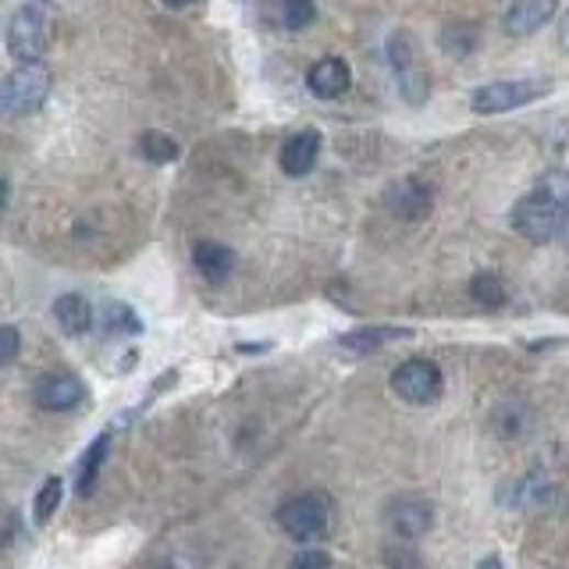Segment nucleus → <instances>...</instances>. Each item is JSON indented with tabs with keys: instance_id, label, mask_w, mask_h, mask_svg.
<instances>
[{
	"instance_id": "obj_1",
	"label": "nucleus",
	"mask_w": 569,
	"mask_h": 569,
	"mask_svg": "<svg viewBox=\"0 0 569 569\" xmlns=\"http://www.w3.org/2000/svg\"><path fill=\"white\" fill-rule=\"evenodd\" d=\"M566 203H569V175L551 171L542 178V186L527 192L513 207V228L520 238H527L534 246L551 243L562 224H566Z\"/></svg>"
},
{
	"instance_id": "obj_2",
	"label": "nucleus",
	"mask_w": 569,
	"mask_h": 569,
	"mask_svg": "<svg viewBox=\"0 0 569 569\" xmlns=\"http://www.w3.org/2000/svg\"><path fill=\"white\" fill-rule=\"evenodd\" d=\"M57 25V8L51 0H29L8 22V40L4 47L14 62H40L43 51L51 47Z\"/></svg>"
},
{
	"instance_id": "obj_3",
	"label": "nucleus",
	"mask_w": 569,
	"mask_h": 569,
	"mask_svg": "<svg viewBox=\"0 0 569 569\" xmlns=\"http://www.w3.org/2000/svg\"><path fill=\"white\" fill-rule=\"evenodd\" d=\"M54 75L47 65L40 62H19V68L4 75V86H0V108L8 118H29L36 114L51 97Z\"/></svg>"
},
{
	"instance_id": "obj_4",
	"label": "nucleus",
	"mask_w": 569,
	"mask_h": 569,
	"mask_svg": "<svg viewBox=\"0 0 569 569\" xmlns=\"http://www.w3.org/2000/svg\"><path fill=\"white\" fill-rule=\"evenodd\" d=\"M327 523H332V502H327V495H321V491H313V495H295L278 509V527L299 545L321 542Z\"/></svg>"
},
{
	"instance_id": "obj_5",
	"label": "nucleus",
	"mask_w": 569,
	"mask_h": 569,
	"mask_svg": "<svg viewBox=\"0 0 569 569\" xmlns=\"http://www.w3.org/2000/svg\"><path fill=\"white\" fill-rule=\"evenodd\" d=\"M392 392L402 402H410V406H431V402L442 399L445 378H442L438 364L413 356V359H406V364H399V370L392 373Z\"/></svg>"
},
{
	"instance_id": "obj_6",
	"label": "nucleus",
	"mask_w": 569,
	"mask_h": 569,
	"mask_svg": "<svg viewBox=\"0 0 569 569\" xmlns=\"http://www.w3.org/2000/svg\"><path fill=\"white\" fill-rule=\"evenodd\" d=\"M542 93H545V82H537V79L491 82L470 97V108H473V114H502V111L523 108V103H534Z\"/></svg>"
},
{
	"instance_id": "obj_7",
	"label": "nucleus",
	"mask_w": 569,
	"mask_h": 569,
	"mask_svg": "<svg viewBox=\"0 0 569 569\" xmlns=\"http://www.w3.org/2000/svg\"><path fill=\"white\" fill-rule=\"evenodd\" d=\"M384 207L388 214L399 217V221H424L434 207V192L424 178H399L384 189Z\"/></svg>"
},
{
	"instance_id": "obj_8",
	"label": "nucleus",
	"mask_w": 569,
	"mask_h": 569,
	"mask_svg": "<svg viewBox=\"0 0 569 569\" xmlns=\"http://www.w3.org/2000/svg\"><path fill=\"white\" fill-rule=\"evenodd\" d=\"M36 406L47 413H71L86 402V384L75 373H47L36 381Z\"/></svg>"
},
{
	"instance_id": "obj_9",
	"label": "nucleus",
	"mask_w": 569,
	"mask_h": 569,
	"mask_svg": "<svg viewBox=\"0 0 569 569\" xmlns=\"http://www.w3.org/2000/svg\"><path fill=\"white\" fill-rule=\"evenodd\" d=\"M384 523L395 537H406V542H413V537H424L434 527V505L427 499L406 495V499L388 505Z\"/></svg>"
},
{
	"instance_id": "obj_10",
	"label": "nucleus",
	"mask_w": 569,
	"mask_h": 569,
	"mask_svg": "<svg viewBox=\"0 0 569 569\" xmlns=\"http://www.w3.org/2000/svg\"><path fill=\"white\" fill-rule=\"evenodd\" d=\"M353 86V68L342 57H321L317 65L306 71V89L321 100H335Z\"/></svg>"
},
{
	"instance_id": "obj_11",
	"label": "nucleus",
	"mask_w": 569,
	"mask_h": 569,
	"mask_svg": "<svg viewBox=\"0 0 569 569\" xmlns=\"http://www.w3.org/2000/svg\"><path fill=\"white\" fill-rule=\"evenodd\" d=\"M321 157V136L317 132H295V136L284 140L281 154H278V164L281 171L289 178H303L313 171V164Z\"/></svg>"
},
{
	"instance_id": "obj_12",
	"label": "nucleus",
	"mask_w": 569,
	"mask_h": 569,
	"mask_svg": "<svg viewBox=\"0 0 569 569\" xmlns=\"http://www.w3.org/2000/svg\"><path fill=\"white\" fill-rule=\"evenodd\" d=\"M559 0H513V8L505 14V33L513 36H531L545 22H551Z\"/></svg>"
},
{
	"instance_id": "obj_13",
	"label": "nucleus",
	"mask_w": 569,
	"mask_h": 569,
	"mask_svg": "<svg viewBox=\"0 0 569 569\" xmlns=\"http://www.w3.org/2000/svg\"><path fill=\"white\" fill-rule=\"evenodd\" d=\"M192 264H197V271L211 284H221V281H228V275L235 271V253L228 246L203 238V243L192 246Z\"/></svg>"
},
{
	"instance_id": "obj_14",
	"label": "nucleus",
	"mask_w": 569,
	"mask_h": 569,
	"mask_svg": "<svg viewBox=\"0 0 569 569\" xmlns=\"http://www.w3.org/2000/svg\"><path fill=\"white\" fill-rule=\"evenodd\" d=\"M54 321H57V327H62L65 335L79 338V335L89 332V327H93V306H89L86 295L68 292V295H62L54 303Z\"/></svg>"
},
{
	"instance_id": "obj_15",
	"label": "nucleus",
	"mask_w": 569,
	"mask_h": 569,
	"mask_svg": "<svg viewBox=\"0 0 569 569\" xmlns=\"http://www.w3.org/2000/svg\"><path fill=\"white\" fill-rule=\"evenodd\" d=\"M410 335H413L410 327H359V332L342 335L338 346L346 349V353L364 356V353H373V349L388 346V342H399V338H410Z\"/></svg>"
},
{
	"instance_id": "obj_16",
	"label": "nucleus",
	"mask_w": 569,
	"mask_h": 569,
	"mask_svg": "<svg viewBox=\"0 0 569 569\" xmlns=\"http://www.w3.org/2000/svg\"><path fill=\"white\" fill-rule=\"evenodd\" d=\"M108 453H111V434H100V438L86 448V459L79 467V484H75V491H79L82 499H89L97 491V481H100L103 462H108Z\"/></svg>"
},
{
	"instance_id": "obj_17",
	"label": "nucleus",
	"mask_w": 569,
	"mask_h": 569,
	"mask_svg": "<svg viewBox=\"0 0 569 569\" xmlns=\"http://www.w3.org/2000/svg\"><path fill=\"white\" fill-rule=\"evenodd\" d=\"M442 51L448 57H456V62H462V57H470L477 51V43H481V33H477V25L473 22H453V25H445L442 29Z\"/></svg>"
},
{
	"instance_id": "obj_18",
	"label": "nucleus",
	"mask_w": 569,
	"mask_h": 569,
	"mask_svg": "<svg viewBox=\"0 0 569 569\" xmlns=\"http://www.w3.org/2000/svg\"><path fill=\"white\" fill-rule=\"evenodd\" d=\"M62 499H65V481H62V477H47V481H43L40 491H36L33 520L36 523H51L54 513H57V505H62Z\"/></svg>"
},
{
	"instance_id": "obj_19",
	"label": "nucleus",
	"mask_w": 569,
	"mask_h": 569,
	"mask_svg": "<svg viewBox=\"0 0 569 569\" xmlns=\"http://www.w3.org/2000/svg\"><path fill=\"white\" fill-rule=\"evenodd\" d=\"M140 154L149 164H171V160H178V143L168 136V132H143V136H140Z\"/></svg>"
},
{
	"instance_id": "obj_20",
	"label": "nucleus",
	"mask_w": 569,
	"mask_h": 569,
	"mask_svg": "<svg viewBox=\"0 0 569 569\" xmlns=\"http://www.w3.org/2000/svg\"><path fill=\"white\" fill-rule=\"evenodd\" d=\"M313 0H278V25L289 29V33H299V29H306L313 22Z\"/></svg>"
},
{
	"instance_id": "obj_21",
	"label": "nucleus",
	"mask_w": 569,
	"mask_h": 569,
	"mask_svg": "<svg viewBox=\"0 0 569 569\" xmlns=\"http://www.w3.org/2000/svg\"><path fill=\"white\" fill-rule=\"evenodd\" d=\"M470 295H473L484 310H499V306H505V299H509V295H505V284H502L499 275H477L473 284H470Z\"/></svg>"
},
{
	"instance_id": "obj_22",
	"label": "nucleus",
	"mask_w": 569,
	"mask_h": 569,
	"mask_svg": "<svg viewBox=\"0 0 569 569\" xmlns=\"http://www.w3.org/2000/svg\"><path fill=\"white\" fill-rule=\"evenodd\" d=\"M388 57H392V68L399 75L416 71V47L410 33H392V40H388Z\"/></svg>"
},
{
	"instance_id": "obj_23",
	"label": "nucleus",
	"mask_w": 569,
	"mask_h": 569,
	"mask_svg": "<svg viewBox=\"0 0 569 569\" xmlns=\"http://www.w3.org/2000/svg\"><path fill=\"white\" fill-rule=\"evenodd\" d=\"M108 327L118 335V332H125V335H140L143 332V324H140V317L136 313H132L125 303H111L108 306Z\"/></svg>"
},
{
	"instance_id": "obj_24",
	"label": "nucleus",
	"mask_w": 569,
	"mask_h": 569,
	"mask_svg": "<svg viewBox=\"0 0 569 569\" xmlns=\"http://www.w3.org/2000/svg\"><path fill=\"white\" fill-rule=\"evenodd\" d=\"M14 356H19V327L4 324L0 327V367H11Z\"/></svg>"
},
{
	"instance_id": "obj_25",
	"label": "nucleus",
	"mask_w": 569,
	"mask_h": 569,
	"mask_svg": "<svg viewBox=\"0 0 569 569\" xmlns=\"http://www.w3.org/2000/svg\"><path fill=\"white\" fill-rule=\"evenodd\" d=\"M292 566H332V556L321 551V548H306L292 559Z\"/></svg>"
},
{
	"instance_id": "obj_26",
	"label": "nucleus",
	"mask_w": 569,
	"mask_h": 569,
	"mask_svg": "<svg viewBox=\"0 0 569 569\" xmlns=\"http://www.w3.org/2000/svg\"><path fill=\"white\" fill-rule=\"evenodd\" d=\"M384 562H410V566H416L421 562V556H410V551H399V548H392V551H384Z\"/></svg>"
},
{
	"instance_id": "obj_27",
	"label": "nucleus",
	"mask_w": 569,
	"mask_h": 569,
	"mask_svg": "<svg viewBox=\"0 0 569 569\" xmlns=\"http://www.w3.org/2000/svg\"><path fill=\"white\" fill-rule=\"evenodd\" d=\"M559 40H562V47L569 51V14L562 19V29H559Z\"/></svg>"
},
{
	"instance_id": "obj_28",
	"label": "nucleus",
	"mask_w": 569,
	"mask_h": 569,
	"mask_svg": "<svg viewBox=\"0 0 569 569\" xmlns=\"http://www.w3.org/2000/svg\"><path fill=\"white\" fill-rule=\"evenodd\" d=\"M164 4H168V8H186V4H192V0H164Z\"/></svg>"
},
{
	"instance_id": "obj_29",
	"label": "nucleus",
	"mask_w": 569,
	"mask_h": 569,
	"mask_svg": "<svg viewBox=\"0 0 569 569\" xmlns=\"http://www.w3.org/2000/svg\"><path fill=\"white\" fill-rule=\"evenodd\" d=\"M562 235L569 238V203H566V224H562Z\"/></svg>"
}]
</instances>
